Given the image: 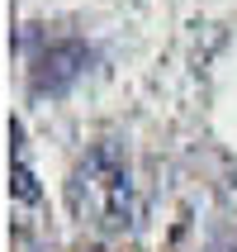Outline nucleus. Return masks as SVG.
I'll return each instance as SVG.
<instances>
[{
  "label": "nucleus",
  "mask_w": 237,
  "mask_h": 252,
  "mask_svg": "<svg viewBox=\"0 0 237 252\" xmlns=\"http://www.w3.org/2000/svg\"><path fill=\"white\" fill-rule=\"evenodd\" d=\"M218 205H223L228 214H237V162L218 176Z\"/></svg>",
  "instance_id": "7ed1b4c3"
},
{
  "label": "nucleus",
  "mask_w": 237,
  "mask_h": 252,
  "mask_svg": "<svg viewBox=\"0 0 237 252\" xmlns=\"http://www.w3.org/2000/svg\"><path fill=\"white\" fill-rule=\"evenodd\" d=\"M213 252H237V238H223V243H213Z\"/></svg>",
  "instance_id": "20e7f679"
},
{
  "label": "nucleus",
  "mask_w": 237,
  "mask_h": 252,
  "mask_svg": "<svg viewBox=\"0 0 237 252\" xmlns=\"http://www.w3.org/2000/svg\"><path fill=\"white\" fill-rule=\"evenodd\" d=\"M71 210L90 219L105 233H124L138 219V190H133V162H128V143L100 138L85 148V157L71 171L67 186Z\"/></svg>",
  "instance_id": "f257e3e1"
},
{
  "label": "nucleus",
  "mask_w": 237,
  "mask_h": 252,
  "mask_svg": "<svg viewBox=\"0 0 237 252\" xmlns=\"http://www.w3.org/2000/svg\"><path fill=\"white\" fill-rule=\"evenodd\" d=\"M85 67H90V48L81 38H57L33 57L28 86H33V95H62L85 76Z\"/></svg>",
  "instance_id": "f03ea898"
}]
</instances>
